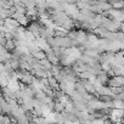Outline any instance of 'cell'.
I'll list each match as a JSON object with an SVG mask.
<instances>
[{"label": "cell", "mask_w": 124, "mask_h": 124, "mask_svg": "<svg viewBox=\"0 0 124 124\" xmlns=\"http://www.w3.org/2000/svg\"><path fill=\"white\" fill-rule=\"evenodd\" d=\"M113 124H122V120H120V122H114Z\"/></svg>", "instance_id": "obj_15"}, {"label": "cell", "mask_w": 124, "mask_h": 124, "mask_svg": "<svg viewBox=\"0 0 124 124\" xmlns=\"http://www.w3.org/2000/svg\"><path fill=\"white\" fill-rule=\"evenodd\" d=\"M113 108H118V109H124V100L120 99H113Z\"/></svg>", "instance_id": "obj_8"}, {"label": "cell", "mask_w": 124, "mask_h": 124, "mask_svg": "<svg viewBox=\"0 0 124 124\" xmlns=\"http://www.w3.org/2000/svg\"><path fill=\"white\" fill-rule=\"evenodd\" d=\"M124 85V76H113L108 80L109 88H122Z\"/></svg>", "instance_id": "obj_2"}, {"label": "cell", "mask_w": 124, "mask_h": 124, "mask_svg": "<svg viewBox=\"0 0 124 124\" xmlns=\"http://www.w3.org/2000/svg\"><path fill=\"white\" fill-rule=\"evenodd\" d=\"M15 47H16V43H15V40H10V39H8V40H6V44H5V49H6L9 52H11Z\"/></svg>", "instance_id": "obj_10"}, {"label": "cell", "mask_w": 124, "mask_h": 124, "mask_svg": "<svg viewBox=\"0 0 124 124\" xmlns=\"http://www.w3.org/2000/svg\"><path fill=\"white\" fill-rule=\"evenodd\" d=\"M52 51L55 52L58 61H61L62 58H63V56H65V49L63 47H52Z\"/></svg>", "instance_id": "obj_7"}, {"label": "cell", "mask_w": 124, "mask_h": 124, "mask_svg": "<svg viewBox=\"0 0 124 124\" xmlns=\"http://www.w3.org/2000/svg\"><path fill=\"white\" fill-rule=\"evenodd\" d=\"M39 63L46 70V71H50V70H52V63H51V62L50 61H47L46 58H44V60H41V61H39Z\"/></svg>", "instance_id": "obj_9"}, {"label": "cell", "mask_w": 124, "mask_h": 124, "mask_svg": "<svg viewBox=\"0 0 124 124\" xmlns=\"http://www.w3.org/2000/svg\"><path fill=\"white\" fill-rule=\"evenodd\" d=\"M32 55H33L38 61H41V60H44V58H45V52H44V51H41V50H40V51H38V52H34V54H32Z\"/></svg>", "instance_id": "obj_11"}, {"label": "cell", "mask_w": 124, "mask_h": 124, "mask_svg": "<svg viewBox=\"0 0 124 124\" xmlns=\"http://www.w3.org/2000/svg\"><path fill=\"white\" fill-rule=\"evenodd\" d=\"M45 58H46L47 61H50L52 65H58V63H60V61L57 60L55 52L52 51V49H50V50H47V51L45 52Z\"/></svg>", "instance_id": "obj_6"}, {"label": "cell", "mask_w": 124, "mask_h": 124, "mask_svg": "<svg viewBox=\"0 0 124 124\" xmlns=\"http://www.w3.org/2000/svg\"><path fill=\"white\" fill-rule=\"evenodd\" d=\"M74 84H76V83L70 82V80H67V79H62V80L60 82V86H58V88H60L61 91H63L66 95L71 96L72 93L74 91Z\"/></svg>", "instance_id": "obj_1"}, {"label": "cell", "mask_w": 124, "mask_h": 124, "mask_svg": "<svg viewBox=\"0 0 124 124\" xmlns=\"http://www.w3.org/2000/svg\"><path fill=\"white\" fill-rule=\"evenodd\" d=\"M35 44H37L38 47H39L41 51H44V52H46L47 50L51 49V46H50V44L47 43V40H45V39H43V38H37V39H35Z\"/></svg>", "instance_id": "obj_4"}, {"label": "cell", "mask_w": 124, "mask_h": 124, "mask_svg": "<svg viewBox=\"0 0 124 124\" xmlns=\"http://www.w3.org/2000/svg\"><path fill=\"white\" fill-rule=\"evenodd\" d=\"M71 124H80V122H79V119H78V120H76V122H72Z\"/></svg>", "instance_id": "obj_14"}, {"label": "cell", "mask_w": 124, "mask_h": 124, "mask_svg": "<svg viewBox=\"0 0 124 124\" xmlns=\"http://www.w3.org/2000/svg\"><path fill=\"white\" fill-rule=\"evenodd\" d=\"M106 123V118H94L91 124H105Z\"/></svg>", "instance_id": "obj_12"}, {"label": "cell", "mask_w": 124, "mask_h": 124, "mask_svg": "<svg viewBox=\"0 0 124 124\" xmlns=\"http://www.w3.org/2000/svg\"><path fill=\"white\" fill-rule=\"evenodd\" d=\"M105 124H113V122L111 120V119H106V123Z\"/></svg>", "instance_id": "obj_13"}, {"label": "cell", "mask_w": 124, "mask_h": 124, "mask_svg": "<svg viewBox=\"0 0 124 124\" xmlns=\"http://www.w3.org/2000/svg\"><path fill=\"white\" fill-rule=\"evenodd\" d=\"M108 118L114 123V122H120L124 118V109H118V108H112Z\"/></svg>", "instance_id": "obj_3"}, {"label": "cell", "mask_w": 124, "mask_h": 124, "mask_svg": "<svg viewBox=\"0 0 124 124\" xmlns=\"http://www.w3.org/2000/svg\"><path fill=\"white\" fill-rule=\"evenodd\" d=\"M9 90H11V91H18L20 89H21V83H20V80L17 79V78H12V79H10L9 80V84H8V86H6Z\"/></svg>", "instance_id": "obj_5"}]
</instances>
